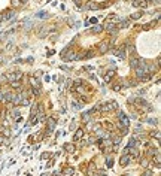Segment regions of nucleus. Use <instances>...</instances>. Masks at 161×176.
Listing matches in <instances>:
<instances>
[{
	"instance_id": "nucleus-27",
	"label": "nucleus",
	"mask_w": 161,
	"mask_h": 176,
	"mask_svg": "<svg viewBox=\"0 0 161 176\" xmlns=\"http://www.w3.org/2000/svg\"><path fill=\"white\" fill-rule=\"evenodd\" d=\"M93 170H96V166H94V164H89V169H88V175L94 176V172H93Z\"/></svg>"
},
{
	"instance_id": "nucleus-2",
	"label": "nucleus",
	"mask_w": 161,
	"mask_h": 176,
	"mask_svg": "<svg viewBox=\"0 0 161 176\" xmlns=\"http://www.w3.org/2000/svg\"><path fill=\"white\" fill-rule=\"evenodd\" d=\"M101 112H112L115 109H118V103L116 102H109L107 105H103V106H97Z\"/></svg>"
},
{
	"instance_id": "nucleus-33",
	"label": "nucleus",
	"mask_w": 161,
	"mask_h": 176,
	"mask_svg": "<svg viewBox=\"0 0 161 176\" xmlns=\"http://www.w3.org/2000/svg\"><path fill=\"white\" fill-rule=\"evenodd\" d=\"M8 81V78L5 76V75H2V76H0V85H2V84H5Z\"/></svg>"
},
{
	"instance_id": "nucleus-40",
	"label": "nucleus",
	"mask_w": 161,
	"mask_h": 176,
	"mask_svg": "<svg viewBox=\"0 0 161 176\" xmlns=\"http://www.w3.org/2000/svg\"><path fill=\"white\" fill-rule=\"evenodd\" d=\"M0 102H5V93H0Z\"/></svg>"
},
{
	"instance_id": "nucleus-32",
	"label": "nucleus",
	"mask_w": 161,
	"mask_h": 176,
	"mask_svg": "<svg viewBox=\"0 0 161 176\" xmlns=\"http://www.w3.org/2000/svg\"><path fill=\"white\" fill-rule=\"evenodd\" d=\"M140 164H142V166H145V167H146V166L149 164V161H148V158H142V160H140Z\"/></svg>"
},
{
	"instance_id": "nucleus-14",
	"label": "nucleus",
	"mask_w": 161,
	"mask_h": 176,
	"mask_svg": "<svg viewBox=\"0 0 161 176\" xmlns=\"http://www.w3.org/2000/svg\"><path fill=\"white\" fill-rule=\"evenodd\" d=\"M91 31H93V33H101V31H103V26H100V24H94V26L91 27Z\"/></svg>"
},
{
	"instance_id": "nucleus-37",
	"label": "nucleus",
	"mask_w": 161,
	"mask_h": 176,
	"mask_svg": "<svg viewBox=\"0 0 161 176\" xmlns=\"http://www.w3.org/2000/svg\"><path fill=\"white\" fill-rule=\"evenodd\" d=\"M24 26H25V27H27V30H28V28L31 27V23H30V21H25V23H24Z\"/></svg>"
},
{
	"instance_id": "nucleus-3",
	"label": "nucleus",
	"mask_w": 161,
	"mask_h": 176,
	"mask_svg": "<svg viewBox=\"0 0 161 176\" xmlns=\"http://www.w3.org/2000/svg\"><path fill=\"white\" fill-rule=\"evenodd\" d=\"M134 70H136V76L139 78V79H142L145 75H148V73H146V69H145V64H143L142 61H140V64H139Z\"/></svg>"
},
{
	"instance_id": "nucleus-24",
	"label": "nucleus",
	"mask_w": 161,
	"mask_h": 176,
	"mask_svg": "<svg viewBox=\"0 0 161 176\" xmlns=\"http://www.w3.org/2000/svg\"><path fill=\"white\" fill-rule=\"evenodd\" d=\"M64 148H66L67 152H73V151H75V146H73V145H70V143H66Z\"/></svg>"
},
{
	"instance_id": "nucleus-23",
	"label": "nucleus",
	"mask_w": 161,
	"mask_h": 176,
	"mask_svg": "<svg viewBox=\"0 0 161 176\" xmlns=\"http://www.w3.org/2000/svg\"><path fill=\"white\" fill-rule=\"evenodd\" d=\"M136 143H137V140H136L134 137H131V139L128 140V145H127V148H134V146H136Z\"/></svg>"
},
{
	"instance_id": "nucleus-49",
	"label": "nucleus",
	"mask_w": 161,
	"mask_h": 176,
	"mask_svg": "<svg viewBox=\"0 0 161 176\" xmlns=\"http://www.w3.org/2000/svg\"><path fill=\"white\" fill-rule=\"evenodd\" d=\"M40 176H48V175H45V173H43V175H40Z\"/></svg>"
},
{
	"instance_id": "nucleus-47",
	"label": "nucleus",
	"mask_w": 161,
	"mask_h": 176,
	"mask_svg": "<svg viewBox=\"0 0 161 176\" xmlns=\"http://www.w3.org/2000/svg\"><path fill=\"white\" fill-rule=\"evenodd\" d=\"M152 175V172H149V170H146V173H145V176H151Z\"/></svg>"
},
{
	"instance_id": "nucleus-50",
	"label": "nucleus",
	"mask_w": 161,
	"mask_h": 176,
	"mask_svg": "<svg viewBox=\"0 0 161 176\" xmlns=\"http://www.w3.org/2000/svg\"><path fill=\"white\" fill-rule=\"evenodd\" d=\"M54 176H60V175H54Z\"/></svg>"
},
{
	"instance_id": "nucleus-5",
	"label": "nucleus",
	"mask_w": 161,
	"mask_h": 176,
	"mask_svg": "<svg viewBox=\"0 0 161 176\" xmlns=\"http://www.w3.org/2000/svg\"><path fill=\"white\" fill-rule=\"evenodd\" d=\"M61 57L64 58L66 61H69V60H75V57H76V54H75V51H69V49H64L63 52H61Z\"/></svg>"
},
{
	"instance_id": "nucleus-35",
	"label": "nucleus",
	"mask_w": 161,
	"mask_h": 176,
	"mask_svg": "<svg viewBox=\"0 0 161 176\" xmlns=\"http://www.w3.org/2000/svg\"><path fill=\"white\" fill-rule=\"evenodd\" d=\"M113 166V160L112 158H107V167H112Z\"/></svg>"
},
{
	"instance_id": "nucleus-26",
	"label": "nucleus",
	"mask_w": 161,
	"mask_h": 176,
	"mask_svg": "<svg viewBox=\"0 0 161 176\" xmlns=\"http://www.w3.org/2000/svg\"><path fill=\"white\" fill-rule=\"evenodd\" d=\"M11 5L13 6V8H18L21 5V0H11Z\"/></svg>"
},
{
	"instance_id": "nucleus-28",
	"label": "nucleus",
	"mask_w": 161,
	"mask_h": 176,
	"mask_svg": "<svg viewBox=\"0 0 161 176\" xmlns=\"http://www.w3.org/2000/svg\"><path fill=\"white\" fill-rule=\"evenodd\" d=\"M34 16H37V18H46V16H48V14H46V12H37Z\"/></svg>"
},
{
	"instance_id": "nucleus-43",
	"label": "nucleus",
	"mask_w": 161,
	"mask_h": 176,
	"mask_svg": "<svg viewBox=\"0 0 161 176\" xmlns=\"http://www.w3.org/2000/svg\"><path fill=\"white\" fill-rule=\"evenodd\" d=\"M66 173H67V175H73V169H67Z\"/></svg>"
},
{
	"instance_id": "nucleus-8",
	"label": "nucleus",
	"mask_w": 161,
	"mask_h": 176,
	"mask_svg": "<svg viewBox=\"0 0 161 176\" xmlns=\"http://www.w3.org/2000/svg\"><path fill=\"white\" fill-rule=\"evenodd\" d=\"M115 55L119 58V60H124V58H125V46L116 48V49H115Z\"/></svg>"
},
{
	"instance_id": "nucleus-29",
	"label": "nucleus",
	"mask_w": 161,
	"mask_h": 176,
	"mask_svg": "<svg viewBox=\"0 0 161 176\" xmlns=\"http://www.w3.org/2000/svg\"><path fill=\"white\" fill-rule=\"evenodd\" d=\"M155 23H157V21H151L149 24H146V26H143V28H145V30H149L151 27H154V26H155Z\"/></svg>"
},
{
	"instance_id": "nucleus-21",
	"label": "nucleus",
	"mask_w": 161,
	"mask_h": 176,
	"mask_svg": "<svg viewBox=\"0 0 161 176\" xmlns=\"http://www.w3.org/2000/svg\"><path fill=\"white\" fill-rule=\"evenodd\" d=\"M37 109H39V105L34 103V105L31 106V116H36V113H37Z\"/></svg>"
},
{
	"instance_id": "nucleus-11",
	"label": "nucleus",
	"mask_w": 161,
	"mask_h": 176,
	"mask_svg": "<svg viewBox=\"0 0 161 176\" xmlns=\"http://www.w3.org/2000/svg\"><path fill=\"white\" fill-rule=\"evenodd\" d=\"M133 6H136V8H146V6H148V2H146V0H134Z\"/></svg>"
},
{
	"instance_id": "nucleus-18",
	"label": "nucleus",
	"mask_w": 161,
	"mask_h": 176,
	"mask_svg": "<svg viewBox=\"0 0 161 176\" xmlns=\"http://www.w3.org/2000/svg\"><path fill=\"white\" fill-rule=\"evenodd\" d=\"M2 16H5V19H11V18L15 16V11H6Z\"/></svg>"
},
{
	"instance_id": "nucleus-1",
	"label": "nucleus",
	"mask_w": 161,
	"mask_h": 176,
	"mask_svg": "<svg viewBox=\"0 0 161 176\" xmlns=\"http://www.w3.org/2000/svg\"><path fill=\"white\" fill-rule=\"evenodd\" d=\"M118 120H119V122H118V127H119V128L130 125V118H128V116L125 115L124 112H119V113H118Z\"/></svg>"
},
{
	"instance_id": "nucleus-42",
	"label": "nucleus",
	"mask_w": 161,
	"mask_h": 176,
	"mask_svg": "<svg viewBox=\"0 0 161 176\" xmlns=\"http://www.w3.org/2000/svg\"><path fill=\"white\" fill-rule=\"evenodd\" d=\"M88 23H93V24H97V18H91Z\"/></svg>"
},
{
	"instance_id": "nucleus-7",
	"label": "nucleus",
	"mask_w": 161,
	"mask_h": 176,
	"mask_svg": "<svg viewBox=\"0 0 161 176\" xmlns=\"http://www.w3.org/2000/svg\"><path fill=\"white\" fill-rule=\"evenodd\" d=\"M103 28H106V31H115L116 30V26H115V23L113 21H106L104 23V26H103Z\"/></svg>"
},
{
	"instance_id": "nucleus-16",
	"label": "nucleus",
	"mask_w": 161,
	"mask_h": 176,
	"mask_svg": "<svg viewBox=\"0 0 161 176\" xmlns=\"http://www.w3.org/2000/svg\"><path fill=\"white\" fill-rule=\"evenodd\" d=\"M113 75H115V70H109V72H107V75L104 76V81H106V82H111L112 78H113Z\"/></svg>"
},
{
	"instance_id": "nucleus-19",
	"label": "nucleus",
	"mask_w": 161,
	"mask_h": 176,
	"mask_svg": "<svg viewBox=\"0 0 161 176\" xmlns=\"http://www.w3.org/2000/svg\"><path fill=\"white\" fill-rule=\"evenodd\" d=\"M87 9H91V11H96V9H100V5L99 3H94V2H89Z\"/></svg>"
},
{
	"instance_id": "nucleus-39",
	"label": "nucleus",
	"mask_w": 161,
	"mask_h": 176,
	"mask_svg": "<svg viewBox=\"0 0 161 176\" xmlns=\"http://www.w3.org/2000/svg\"><path fill=\"white\" fill-rule=\"evenodd\" d=\"M148 122H149V124H157L158 121H157V120H152V118H149V120H148Z\"/></svg>"
},
{
	"instance_id": "nucleus-34",
	"label": "nucleus",
	"mask_w": 161,
	"mask_h": 176,
	"mask_svg": "<svg viewBox=\"0 0 161 176\" xmlns=\"http://www.w3.org/2000/svg\"><path fill=\"white\" fill-rule=\"evenodd\" d=\"M104 127H106V128H107V130H111V131H112V130H113V125H112V124H111V122H104Z\"/></svg>"
},
{
	"instance_id": "nucleus-17",
	"label": "nucleus",
	"mask_w": 161,
	"mask_h": 176,
	"mask_svg": "<svg viewBox=\"0 0 161 176\" xmlns=\"http://www.w3.org/2000/svg\"><path fill=\"white\" fill-rule=\"evenodd\" d=\"M111 142H112L113 145H119V142H121V134H113Z\"/></svg>"
},
{
	"instance_id": "nucleus-13",
	"label": "nucleus",
	"mask_w": 161,
	"mask_h": 176,
	"mask_svg": "<svg viewBox=\"0 0 161 176\" xmlns=\"http://www.w3.org/2000/svg\"><path fill=\"white\" fill-rule=\"evenodd\" d=\"M139 64H140V60H139L137 57H131V58H130V66H131L133 69H136Z\"/></svg>"
},
{
	"instance_id": "nucleus-44",
	"label": "nucleus",
	"mask_w": 161,
	"mask_h": 176,
	"mask_svg": "<svg viewBox=\"0 0 161 176\" xmlns=\"http://www.w3.org/2000/svg\"><path fill=\"white\" fill-rule=\"evenodd\" d=\"M128 51H131V52H134V45H130V46H128Z\"/></svg>"
},
{
	"instance_id": "nucleus-12",
	"label": "nucleus",
	"mask_w": 161,
	"mask_h": 176,
	"mask_svg": "<svg viewBox=\"0 0 161 176\" xmlns=\"http://www.w3.org/2000/svg\"><path fill=\"white\" fill-rule=\"evenodd\" d=\"M82 122H84V124L91 122V113H89V112H84V113H82Z\"/></svg>"
},
{
	"instance_id": "nucleus-48",
	"label": "nucleus",
	"mask_w": 161,
	"mask_h": 176,
	"mask_svg": "<svg viewBox=\"0 0 161 176\" xmlns=\"http://www.w3.org/2000/svg\"><path fill=\"white\" fill-rule=\"evenodd\" d=\"M5 142V139H3V136H0V143H3Z\"/></svg>"
},
{
	"instance_id": "nucleus-4",
	"label": "nucleus",
	"mask_w": 161,
	"mask_h": 176,
	"mask_svg": "<svg viewBox=\"0 0 161 176\" xmlns=\"http://www.w3.org/2000/svg\"><path fill=\"white\" fill-rule=\"evenodd\" d=\"M109 46H111V41H101L100 43H99V52L100 54H104V52H107L109 51Z\"/></svg>"
},
{
	"instance_id": "nucleus-10",
	"label": "nucleus",
	"mask_w": 161,
	"mask_h": 176,
	"mask_svg": "<svg viewBox=\"0 0 161 176\" xmlns=\"http://www.w3.org/2000/svg\"><path fill=\"white\" fill-rule=\"evenodd\" d=\"M54 128H55V120H54V118H48V130H46V133H52Z\"/></svg>"
},
{
	"instance_id": "nucleus-45",
	"label": "nucleus",
	"mask_w": 161,
	"mask_h": 176,
	"mask_svg": "<svg viewBox=\"0 0 161 176\" xmlns=\"http://www.w3.org/2000/svg\"><path fill=\"white\" fill-rule=\"evenodd\" d=\"M73 2H75V3H76V5H81V3H82V2H84V0H73Z\"/></svg>"
},
{
	"instance_id": "nucleus-6",
	"label": "nucleus",
	"mask_w": 161,
	"mask_h": 176,
	"mask_svg": "<svg viewBox=\"0 0 161 176\" xmlns=\"http://www.w3.org/2000/svg\"><path fill=\"white\" fill-rule=\"evenodd\" d=\"M6 78H8V81L15 82V81H20L21 78H23V73H21V72H13V73H11V75L6 76Z\"/></svg>"
},
{
	"instance_id": "nucleus-41",
	"label": "nucleus",
	"mask_w": 161,
	"mask_h": 176,
	"mask_svg": "<svg viewBox=\"0 0 161 176\" xmlns=\"http://www.w3.org/2000/svg\"><path fill=\"white\" fill-rule=\"evenodd\" d=\"M152 136H155V139L158 140V139H160V131H155V134L152 133Z\"/></svg>"
},
{
	"instance_id": "nucleus-31",
	"label": "nucleus",
	"mask_w": 161,
	"mask_h": 176,
	"mask_svg": "<svg viewBox=\"0 0 161 176\" xmlns=\"http://www.w3.org/2000/svg\"><path fill=\"white\" fill-rule=\"evenodd\" d=\"M31 93H33L34 95H39V94H40V91H39V88H36V87H33V88H31Z\"/></svg>"
},
{
	"instance_id": "nucleus-20",
	"label": "nucleus",
	"mask_w": 161,
	"mask_h": 176,
	"mask_svg": "<svg viewBox=\"0 0 161 176\" xmlns=\"http://www.w3.org/2000/svg\"><path fill=\"white\" fill-rule=\"evenodd\" d=\"M82 137H84V130H81V128H79V130L75 133V140H81Z\"/></svg>"
},
{
	"instance_id": "nucleus-36",
	"label": "nucleus",
	"mask_w": 161,
	"mask_h": 176,
	"mask_svg": "<svg viewBox=\"0 0 161 176\" xmlns=\"http://www.w3.org/2000/svg\"><path fill=\"white\" fill-rule=\"evenodd\" d=\"M12 84V87L13 88H20V82H18V81H15V82H11Z\"/></svg>"
},
{
	"instance_id": "nucleus-46",
	"label": "nucleus",
	"mask_w": 161,
	"mask_h": 176,
	"mask_svg": "<svg viewBox=\"0 0 161 176\" xmlns=\"http://www.w3.org/2000/svg\"><path fill=\"white\" fill-rule=\"evenodd\" d=\"M113 90H115V91H118V90H121V87H119V85H115V87H113Z\"/></svg>"
},
{
	"instance_id": "nucleus-15",
	"label": "nucleus",
	"mask_w": 161,
	"mask_h": 176,
	"mask_svg": "<svg viewBox=\"0 0 161 176\" xmlns=\"http://www.w3.org/2000/svg\"><path fill=\"white\" fill-rule=\"evenodd\" d=\"M130 26V19H121V23L118 24V28H125Z\"/></svg>"
},
{
	"instance_id": "nucleus-25",
	"label": "nucleus",
	"mask_w": 161,
	"mask_h": 176,
	"mask_svg": "<svg viewBox=\"0 0 161 176\" xmlns=\"http://www.w3.org/2000/svg\"><path fill=\"white\" fill-rule=\"evenodd\" d=\"M30 82H31V85H33V87H36V88H39V81L36 79V78H31V79H30Z\"/></svg>"
},
{
	"instance_id": "nucleus-9",
	"label": "nucleus",
	"mask_w": 161,
	"mask_h": 176,
	"mask_svg": "<svg viewBox=\"0 0 161 176\" xmlns=\"http://www.w3.org/2000/svg\"><path fill=\"white\" fill-rule=\"evenodd\" d=\"M131 160H133V157H131V155H130V154H124V155H122V158H121V161H119V163H121V166H127V164H128V163H130Z\"/></svg>"
},
{
	"instance_id": "nucleus-30",
	"label": "nucleus",
	"mask_w": 161,
	"mask_h": 176,
	"mask_svg": "<svg viewBox=\"0 0 161 176\" xmlns=\"http://www.w3.org/2000/svg\"><path fill=\"white\" fill-rule=\"evenodd\" d=\"M12 116H15V118H20V110H18V109H13V110H12Z\"/></svg>"
},
{
	"instance_id": "nucleus-22",
	"label": "nucleus",
	"mask_w": 161,
	"mask_h": 176,
	"mask_svg": "<svg viewBox=\"0 0 161 176\" xmlns=\"http://www.w3.org/2000/svg\"><path fill=\"white\" fill-rule=\"evenodd\" d=\"M140 16H143V12H142V11H139V12H134V14L131 15V19H139Z\"/></svg>"
},
{
	"instance_id": "nucleus-38",
	"label": "nucleus",
	"mask_w": 161,
	"mask_h": 176,
	"mask_svg": "<svg viewBox=\"0 0 161 176\" xmlns=\"http://www.w3.org/2000/svg\"><path fill=\"white\" fill-rule=\"evenodd\" d=\"M21 103H23L24 106H27V105H30V102H28V99H24V100H23Z\"/></svg>"
}]
</instances>
